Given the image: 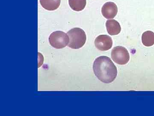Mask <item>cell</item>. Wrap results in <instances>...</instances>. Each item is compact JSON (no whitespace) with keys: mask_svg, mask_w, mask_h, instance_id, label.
<instances>
[{"mask_svg":"<svg viewBox=\"0 0 154 116\" xmlns=\"http://www.w3.org/2000/svg\"><path fill=\"white\" fill-rule=\"evenodd\" d=\"M69 5L73 11H81L85 8L86 0H69Z\"/></svg>","mask_w":154,"mask_h":116,"instance_id":"10","label":"cell"},{"mask_svg":"<svg viewBox=\"0 0 154 116\" xmlns=\"http://www.w3.org/2000/svg\"><path fill=\"white\" fill-rule=\"evenodd\" d=\"M96 48L102 51L108 50L113 45L112 38L107 35H100L96 37L95 40Z\"/></svg>","mask_w":154,"mask_h":116,"instance_id":"5","label":"cell"},{"mask_svg":"<svg viewBox=\"0 0 154 116\" xmlns=\"http://www.w3.org/2000/svg\"><path fill=\"white\" fill-rule=\"evenodd\" d=\"M93 69L96 77L103 83H112L117 76V68L110 58L106 56L96 58Z\"/></svg>","mask_w":154,"mask_h":116,"instance_id":"1","label":"cell"},{"mask_svg":"<svg viewBox=\"0 0 154 116\" xmlns=\"http://www.w3.org/2000/svg\"><path fill=\"white\" fill-rule=\"evenodd\" d=\"M60 2L61 0H40L41 6L49 11H54L58 8Z\"/></svg>","mask_w":154,"mask_h":116,"instance_id":"8","label":"cell"},{"mask_svg":"<svg viewBox=\"0 0 154 116\" xmlns=\"http://www.w3.org/2000/svg\"><path fill=\"white\" fill-rule=\"evenodd\" d=\"M118 12V8L115 3L107 2L103 6L102 8V15L107 19H113Z\"/></svg>","mask_w":154,"mask_h":116,"instance_id":"6","label":"cell"},{"mask_svg":"<svg viewBox=\"0 0 154 116\" xmlns=\"http://www.w3.org/2000/svg\"><path fill=\"white\" fill-rule=\"evenodd\" d=\"M107 32L110 35H117L121 30V26L115 19H109L106 23Z\"/></svg>","mask_w":154,"mask_h":116,"instance_id":"7","label":"cell"},{"mask_svg":"<svg viewBox=\"0 0 154 116\" xmlns=\"http://www.w3.org/2000/svg\"><path fill=\"white\" fill-rule=\"evenodd\" d=\"M143 44L146 47H151L154 44V33L150 31L144 32L142 36Z\"/></svg>","mask_w":154,"mask_h":116,"instance_id":"9","label":"cell"},{"mask_svg":"<svg viewBox=\"0 0 154 116\" xmlns=\"http://www.w3.org/2000/svg\"><path fill=\"white\" fill-rule=\"evenodd\" d=\"M69 38V47L73 49H79L83 47L87 40L85 32L79 28H74L67 32Z\"/></svg>","mask_w":154,"mask_h":116,"instance_id":"2","label":"cell"},{"mask_svg":"<svg viewBox=\"0 0 154 116\" xmlns=\"http://www.w3.org/2000/svg\"><path fill=\"white\" fill-rule=\"evenodd\" d=\"M49 42L51 45L57 49L66 47L69 42V38L67 34L60 31H54L50 34Z\"/></svg>","mask_w":154,"mask_h":116,"instance_id":"3","label":"cell"},{"mask_svg":"<svg viewBox=\"0 0 154 116\" xmlns=\"http://www.w3.org/2000/svg\"><path fill=\"white\" fill-rule=\"evenodd\" d=\"M111 58L116 63L124 65L129 60V53L125 48L122 46L116 47L112 50Z\"/></svg>","mask_w":154,"mask_h":116,"instance_id":"4","label":"cell"}]
</instances>
